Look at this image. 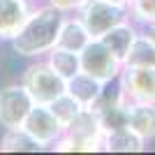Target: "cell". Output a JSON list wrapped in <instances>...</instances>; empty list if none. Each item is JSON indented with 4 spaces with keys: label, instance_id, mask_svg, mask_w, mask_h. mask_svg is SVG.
Returning a JSON list of instances; mask_svg holds the SVG:
<instances>
[{
    "label": "cell",
    "instance_id": "cell-1",
    "mask_svg": "<svg viewBox=\"0 0 155 155\" xmlns=\"http://www.w3.org/2000/svg\"><path fill=\"white\" fill-rule=\"evenodd\" d=\"M65 14L49 2L39 7H32L28 21L23 23L16 35L9 39L12 51L21 58H39L49 53L58 42V32L63 26Z\"/></svg>",
    "mask_w": 155,
    "mask_h": 155
},
{
    "label": "cell",
    "instance_id": "cell-2",
    "mask_svg": "<svg viewBox=\"0 0 155 155\" xmlns=\"http://www.w3.org/2000/svg\"><path fill=\"white\" fill-rule=\"evenodd\" d=\"M21 86L28 91L35 104H51L56 97H60L67 91V81L58 77L46 60H37V63L28 65L21 74Z\"/></svg>",
    "mask_w": 155,
    "mask_h": 155
},
{
    "label": "cell",
    "instance_id": "cell-3",
    "mask_svg": "<svg viewBox=\"0 0 155 155\" xmlns=\"http://www.w3.org/2000/svg\"><path fill=\"white\" fill-rule=\"evenodd\" d=\"M79 58H81V72L91 74L93 79L102 81V84L116 81L123 70V60L116 58L100 39H91L84 46V51L79 53Z\"/></svg>",
    "mask_w": 155,
    "mask_h": 155
},
{
    "label": "cell",
    "instance_id": "cell-4",
    "mask_svg": "<svg viewBox=\"0 0 155 155\" xmlns=\"http://www.w3.org/2000/svg\"><path fill=\"white\" fill-rule=\"evenodd\" d=\"M79 19L84 21V26L88 28L93 39H100L107 30L114 26L130 21V9L127 7H118L104 0H88L81 9H79Z\"/></svg>",
    "mask_w": 155,
    "mask_h": 155
},
{
    "label": "cell",
    "instance_id": "cell-5",
    "mask_svg": "<svg viewBox=\"0 0 155 155\" xmlns=\"http://www.w3.org/2000/svg\"><path fill=\"white\" fill-rule=\"evenodd\" d=\"M116 81L125 102H155V67L123 65Z\"/></svg>",
    "mask_w": 155,
    "mask_h": 155
},
{
    "label": "cell",
    "instance_id": "cell-6",
    "mask_svg": "<svg viewBox=\"0 0 155 155\" xmlns=\"http://www.w3.org/2000/svg\"><path fill=\"white\" fill-rule=\"evenodd\" d=\"M32 100L21 81L0 88V127H21L28 111L32 109Z\"/></svg>",
    "mask_w": 155,
    "mask_h": 155
},
{
    "label": "cell",
    "instance_id": "cell-7",
    "mask_svg": "<svg viewBox=\"0 0 155 155\" xmlns=\"http://www.w3.org/2000/svg\"><path fill=\"white\" fill-rule=\"evenodd\" d=\"M21 127L44 148H51V143L65 132V127L58 123V118L51 114V109L46 104H32V109L28 111Z\"/></svg>",
    "mask_w": 155,
    "mask_h": 155
},
{
    "label": "cell",
    "instance_id": "cell-8",
    "mask_svg": "<svg viewBox=\"0 0 155 155\" xmlns=\"http://www.w3.org/2000/svg\"><path fill=\"white\" fill-rule=\"evenodd\" d=\"M30 12V0H0V39L9 42L23 28Z\"/></svg>",
    "mask_w": 155,
    "mask_h": 155
},
{
    "label": "cell",
    "instance_id": "cell-9",
    "mask_svg": "<svg viewBox=\"0 0 155 155\" xmlns=\"http://www.w3.org/2000/svg\"><path fill=\"white\" fill-rule=\"evenodd\" d=\"M127 127L143 141L155 139V102H127Z\"/></svg>",
    "mask_w": 155,
    "mask_h": 155
},
{
    "label": "cell",
    "instance_id": "cell-10",
    "mask_svg": "<svg viewBox=\"0 0 155 155\" xmlns=\"http://www.w3.org/2000/svg\"><path fill=\"white\" fill-rule=\"evenodd\" d=\"M102 150H107V153H141V150H146V141L134 130L125 125V127L102 132Z\"/></svg>",
    "mask_w": 155,
    "mask_h": 155
},
{
    "label": "cell",
    "instance_id": "cell-11",
    "mask_svg": "<svg viewBox=\"0 0 155 155\" xmlns=\"http://www.w3.org/2000/svg\"><path fill=\"white\" fill-rule=\"evenodd\" d=\"M102 91H104V84L97 81V79H93L91 74H86V72H79L77 77H72L70 81H67V93H70L84 109H93V104L100 100Z\"/></svg>",
    "mask_w": 155,
    "mask_h": 155
},
{
    "label": "cell",
    "instance_id": "cell-12",
    "mask_svg": "<svg viewBox=\"0 0 155 155\" xmlns=\"http://www.w3.org/2000/svg\"><path fill=\"white\" fill-rule=\"evenodd\" d=\"M91 32L88 28L84 26V21L79 16H65L63 19V26H60V32H58V42L56 46H63V49H70V51H77L81 53L84 46L91 42Z\"/></svg>",
    "mask_w": 155,
    "mask_h": 155
},
{
    "label": "cell",
    "instance_id": "cell-13",
    "mask_svg": "<svg viewBox=\"0 0 155 155\" xmlns=\"http://www.w3.org/2000/svg\"><path fill=\"white\" fill-rule=\"evenodd\" d=\"M123 65L130 67H155V39L146 30H139L132 39L127 53L123 58Z\"/></svg>",
    "mask_w": 155,
    "mask_h": 155
},
{
    "label": "cell",
    "instance_id": "cell-14",
    "mask_svg": "<svg viewBox=\"0 0 155 155\" xmlns=\"http://www.w3.org/2000/svg\"><path fill=\"white\" fill-rule=\"evenodd\" d=\"M137 32H139V28H137L132 21H123V23H118V26H114L111 30L104 32L102 37H100V42H102L116 58L123 60L127 49H130V44H132V39L137 37Z\"/></svg>",
    "mask_w": 155,
    "mask_h": 155
},
{
    "label": "cell",
    "instance_id": "cell-15",
    "mask_svg": "<svg viewBox=\"0 0 155 155\" xmlns=\"http://www.w3.org/2000/svg\"><path fill=\"white\" fill-rule=\"evenodd\" d=\"M46 63L65 81H70L72 77H77L79 72H81V58H79V53L70 51V49H63V46H53L51 51L46 53Z\"/></svg>",
    "mask_w": 155,
    "mask_h": 155
},
{
    "label": "cell",
    "instance_id": "cell-16",
    "mask_svg": "<svg viewBox=\"0 0 155 155\" xmlns=\"http://www.w3.org/2000/svg\"><path fill=\"white\" fill-rule=\"evenodd\" d=\"M44 150L42 143H37L23 127H9L0 137V153H37Z\"/></svg>",
    "mask_w": 155,
    "mask_h": 155
},
{
    "label": "cell",
    "instance_id": "cell-17",
    "mask_svg": "<svg viewBox=\"0 0 155 155\" xmlns=\"http://www.w3.org/2000/svg\"><path fill=\"white\" fill-rule=\"evenodd\" d=\"M46 107L51 109V114L58 118V123L63 125V127H67V125L74 120V116H77L79 111L84 109V107H81V104H79V102H77V100H74V97H72L67 91H65L60 97H56L51 104H46Z\"/></svg>",
    "mask_w": 155,
    "mask_h": 155
},
{
    "label": "cell",
    "instance_id": "cell-18",
    "mask_svg": "<svg viewBox=\"0 0 155 155\" xmlns=\"http://www.w3.org/2000/svg\"><path fill=\"white\" fill-rule=\"evenodd\" d=\"M130 21L139 30H146L155 23V0H130Z\"/></svg>",
    "mask_w": 155,
    "mask_h": 155
},
{
    "label": "cell",
    "instance_id": "cell-19",
    "mask_svg": "<svg viewBox=\"0 0 155 155\" xmlns=\"http://www.w3.org/2000/svg\"><path fill=\"white\" fill-rule=\"evenodd\" d=\"M46 2L56 9H60L63 14H67V12H79L88 0H46Z\"/></svg>",
    "mask_w": 155,
    "mask_h": 155
},
{
    "label": "cell",
    "instance_id": "cell-20",
    "mask_svg": "<svg viewBox=\"0 0 155 155\" xmlns=\"http://www.w3.org/2000/svg\"><path fill=\"white\" fill-rule=\"evenodd\" d=\"M104 2H111V5H118V7H127L130 0H104Z\"/></svg>",
    "mask_w": 155,
    "mask_h": 155
},
{
    "label": "cell",
    "instance_id": "cell-21",
    "mask_svg": "<svg viewBox=\"0 0 155 155\" xmlns=\"http://www.w3.org/2000/svg\"><path fill=\"white\" fill-rule=\"evenodd\" d=\"M146 32H148L150 37H153V39H155V23H153V26H150V28H146Z\"/></svg>",
    "mask_w": 155,
    "mask_h": 155
}]
</instances>
